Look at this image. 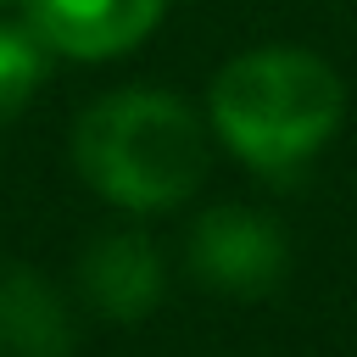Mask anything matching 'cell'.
<instances>
[{"label": "cell", "mask_w": 357, "mask_h": 357, "mask_svg": "<svg viewBox=\"0 0 357 357\" xmlns=\"http://www.w3.org/2000/svg\"><path fill=\"white\" fill-rule=\"evenodd\" d=\"M73 301L28 262H0V357H73Z\"/></svg>", "instance_id": "6"}, {"label": "cell", "mask_w": 357, "mask_h": 357, "mask_svg": "<svg viewBox=\"0 0 357 357\" xmlns=\"http://www.w3.org/2000/svg\"><path fill=\"white\" fill-rule=\"evenodd\" d=\"M50 50L28 22H0V123H11L45 84Z\"/></svg>", "instance_id": "7"}, {"label": "cell", "mask_w": 357, "mask_h": 357, "mask_svg": "<svg viewBox=\"0 0 357 357\" xmlns=\"http://www.w3.org/2000/svg\"><path fill=\"white\" fill-rule=\"evenodd\" d=\"M22 11L50 56L112 61L156 33L167 0H22Z\"/></svg>", "instance_id": "5"}, {"label": "cell", "mask_w": 357, "mask_h": 357, "mask_svg": "<svg viewBox=\"0 0 357 357\" xmlns=\"http://www.w3.org/2000/svg\"><path fill=\"white\" fill-rule=\"evenodd\" d=\"M184 262L212 296L262 301V296H273L284 284L290 240H284L279 218H268L257 206H240V201H218L190 223Z\"/></svg>", "instance_id": "3"}, {"label": "cell", "mask_w": 357, "mask_h": 357, "mask_svg": "<svg viewBox=\"0 0 357 357\" xmlns=\"http://www.w3.org/2000/svg\"><path fill=\"white\" fill-rule=\"evenodd\" d=\"M0 6H22V0H0Z\"/></svg>", "instance_id": "8"}, {"label": "cell", "mask_w": 357, "mask_h": 357, "mask_svg": "<svg viewBox=\"0 0 357 357\" xmlns=\"http://www.w3.org/2000/svg\"><path fill=\"white\" fill-rule=\"evenodd\" d=\"M346 117L340 73L301 45H257L218 67L206 89V128L251 173L290 178L307 167Z\"/></svg>", "instance_id": "1"}, {"label": "cell", "mask_w": 357, "mask_h": 357, "mask_svg": "<svg viewBox=\"0 0 357 357\" xmlns=\"http://www.w3.org/2000/svg\"><path fill=\"white\" fill-rule=\"evenodd\" d=\"M78 296L112 318V324H139L162 307L167 296V257L145 229H106L84 245L78 257Z\"/></svg>", "instance_id": "4"}, {"label": "cell", "mask_w": 357, "mask_h": 357, "mask_svg": "<svg viewBox=\"0 0 357 357\" xmlns=\"http://www.w3.org/2000/svg\"><path fill=\"white\" fill-rule=\"evenodd\" d=\"M73 167L123 212H167L206 178V123L173 89L123 84L73 123Z\"/></svg>", "instance_id": "2"}]
</instances>
